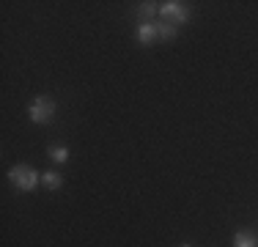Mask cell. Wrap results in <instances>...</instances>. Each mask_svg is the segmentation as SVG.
I'll return each mask as SVG.
<instances>
[{"label":"cell","instance_id":"3","mask_svg":"<svg viewBox=\"0 0 258 247\" xmlns=\"http://www.w3.org/2000/svg\"><path fill=\"white\" fill-rule=\"evenodd\" d=\"M159 14L165 17V20H170V25H181L189 20V9L181 3V0H168V3H159Z\"/></svg>","mask_w":258,"mask_h":247},{"label":"cell","instance_id":"5","mask_svg":"<svg viewBox=\"0 0 258 247\" xmlns=\"http://www.w3.org/2000/svg\"><path fill=\"white\" fill-rule=\"evenodd\" d=\"M41 184H44L47 190H60V187H63V178H60V173L47 170L44 176H41Z\"/></svg>","mask_w":258,"mask_h":247},{"label":"cell","instance_id":"6","mask_svg":"<svg viewBox=\"0 0 258 247\" xmlns=\"http://www.w3.org/2000/svg\"><path fill=\"white\" fill-rule=\"evenodd\" d=\"M233 247H258V242H255L253 233L242 231V233H236V236H233Z\"/></svg>","mask_w":258,"mask_h":247},{"label":"cell","instance_id":"9","mask_svg":"<svg viewBox=\"0 0 258 247\" xmlns=\"http://www.w3.org/2000/svg\"><path fill=\"white\" fill-rule=\"evenodd\" d=\"M138 14L140 17H154V14H159V3H140L138 6Z\"/></svg>","mask_w":258,"mask_h":247},{"label":"cell","instance_id":"1","mask_svg":"<svg viewBox=\"0 0 258 247\" xmlns=\"http://www.w3.org/2000/svg\"><path fill=\"white\" fill-rule=\"evenodd\" d=\"M9 178L17 190H22V193H30V190L39 187V173L30 168V165H17V168H11Z\"/></svg>","mask_w":258,"mask_h":247},{"label":"cell","instance_id":"2","mask_svg":"<svg viewBox=\"0 0 258 247\" xmlns=\"http://www.w3.org/2000/svg\"><path fill=\"white\" fill-rule=\"evenodd\" d=\"M55 115V102L50 96H39L30 104V121L33 124H50Z\"/></svg>","mask_w":258,"mask_h":247},{"label":"cell","instance_id":"8","mask_svg":"<svg viewBox=\"0 0 258 247\" xmlns=\"http://www.w3.org/2000/svg\"><path fill=\"white\" fill-rule=\"evenodd\" d=\"M50 159H52V162H60V165H63L66 159H69V148H66V146H52V148H50Z\"/></svg>","mask_w":258,"mask_h":247},{"label":"cell","instance_id":"4","mask_svg":"<svg viewBox=\"0 0 258 247\" xmlns=\"http://www.w3.org/2000/svg\"><path fill=\"white\" fill-rule=\"evenodd\" d=\"M157 39H159V36H157V25L154 22H143L138 28V41H140V44L149 47V44H154Z\"/></svg>","mask_w":258,"mask_h":247},{"label":"cell","instance_id":"10","mask_svg":"<svg viewBox=\"0 0 258 247\" xmlns=\"http://www.w3.org/2000/svg\"><path fill=\"white\" fill-rule=\"evenodd\" d=\"M184 247H189V244H184Z\"/></svg>","mask_w":258,"mask_h":247},{"label":"cell","instance_id":"7","mask_svg":"<svg viewBox=\"0 0 258 247\" xmlns=\"http://www.w3.org/2000/svg\"><path fill=\"white\" fill-rule=\"evenodd\" d=\"M157 36L162 41H173L176 39V28H173V25H168V22H162V25H157Z\"/></svg>","mask_w":258,"mask_h":247}]
</instances>
